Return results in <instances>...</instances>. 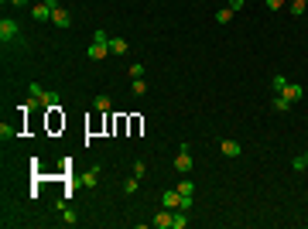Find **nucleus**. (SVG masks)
Returning <instances> with one entry per match:
<instances>
[{"instance_id": "nucleus-1", "label": "nucleus", "mask_w": 308, "mask_h": 229, "mask_svg": "<svg viewBox=\"0 0 308 229\" xmlns=\"http://www.w3.org/2000/svg\"><path fill=\"white\" fill-rule=\"evenodd\" d=\"M28 96H31V103H34L38 110H59V106H62V96H59L55 89H41L38 82L28 86Z\"/></svg>"}, {"instance_id": "nucleus-2", "label": "nucleus", "mask_w": 308, "mask_h": 229, "mask_svg": "<svg viewBox=\"0 0 308 229\" xmlns=\"http://www.w3.org/2000/svg\"><path fill=\"white\" fill-rule=\"evenodd\" d=\"M86 55H89V62H103V58L110 55V34H106L103 28H96V31H92V45H89V52H86Z\"/></svg>"}, {"instance_id": "nucleus-3", "label": "nucleus", "mask_w": 308, "mask_h": 229, "mask_svg": "<svg viewBox=\"0 0 308 229\" xmlns=\"http://www.w3.org/2000/svg\"><path fill=\"white\" fill-rule=\"evenodd\" d=\"M17 38H21L17 21H14V17H3V21H0V41H3V45H14Z\"/></svg>"}, {"instance_id": "nucleus-4", "label": "nucleus", "mask_w": 308, "mask_h": 229, "mask_svg": "<svg viewBox=\"0 0 308 229\" xmlns=\"http://www.w3.org/2000/svg\"><path fill=\"white\" fill-rule=\"evenodd\" d=\"M178 174H188L192 168H195V161H192V147L188 144H182V151H178V157H175V164H171Z\"/></svg>"}, {"instance_id": "nucleus-5", "label": "nucleus", "mask_w": 308, "mask_h": 229, "mask_svg": "<svg viewBox=\"0 0 308 229\" xmlns=\"http://www.w3.org/2000/svg\"><path fill=\"white\" fill-rule=\"evenodd\" d=\"M52 10H55V0H38L31 7V17L34 21H52Z\"/></svg>"}, {"instance_id": "nucleus-6", "label": "nucleus", "mask_w": 308, "mask_h": 229, "mask_svg": "<svg viewBox=\"0 0 308 229\" xmlns=\"http://www.w3.org/2000/svg\"><path fill=\"white\" fill-rule=\"evenodd\" d=\"M219 154H223V157H240V154H243V144L233 141V137H223V141H219Z\"/></svg>"}, {"instance_id": "nucleus-7", "label": "nucleus", "mask_w": 308, "mask_h": 229, "mask_svg": "<svg viewBox=\"0 0 308 229\" xmlns=\"http://www.w3.org/2000/svg\"><path fill=\"white\" fill-rule=\"evenodd\" d=\"M277 96H284V99H288V103H291V106H295V103H298V99H302V96H305V89H302V86H298V82H288V86H284V89H281V92H277Z\"/></svg>"}, {"instance_id": "nucleus-8", "label": "nucleus", "mask_w": 308, "mask_h": 229, "mask_svg": "<svg viewBox=\"0 0 308 229\" xmlns=\"http://www.w3.org/2000/svg\"><path fill=\"white\" fill-rule=\"evenodd\" d=\"M161 205H164V209H182V192H178V188L161 192Z\"/></svg>"}, {"instance_id": "nucleus-9", "label": "nucleus", "mask_w": 308, "mask_h": 229, "mask_svg": "<svg viewBox=\"0 0 308 229\" xmlns=\"http://www.w3.org/2000/svg\"><path fill=\"white\" fill-rule=\"evenodd\" d=\"M171 216H175V209H164L161 205V212L151 219V226H157V229H171Z\"/></svg>"}, {"instance_id": "nucleus-10", "label": "nucleus", "mask_w": 308, "mask_h": 229, "mask_svg": "<svg viewBox=\"0 0 308 229\" xmlns=\"http://www.w3.org/2000/svg\"><path fill=\"white\" fill-rule=\"evenodd\" d=\"M52 24H55V28H69V24H72V17H69V10L55 3V10H52Z\"/></svg>"}, {"instance_id": "nucleus-11", "label": "nucleus", "mask_w": 308, "mask_h": 229, "mask_svg": "<svg viewBox=\"0 0 308 229\" xmlns=\"http://www.w3.org/2000/svg\"><path fill=\"white\" fill-rule=\"evenodd\" d=\"M110 106H113V103H110V96H106V92H99V96L92 99V110H96V113H110Z\"/></svg>"}, {"instance_id": "nucleus-12", "label": "nucleus", "mask_w": 308, "mask_h": 229, "mask_svg": "<svg viewBox=\"0 0 308 229\" xmlns=\"http://www.w3.org/2000/svg\"><path fill=\"white\" fill-rule=\"evenodd\" d=\"M188 226V212L185 209H175V216H171V229H185Z\"/></svg>"}, {"instance_id": "nucleus-13", "label": "nucleus", "mask_w": 308, "mask_h": 229, "mask_svg": "<svg viewBox=\"0 0 308 229\" xmlns=\"http://www.w3.org/2000/svg\"><path fill=\"white\" fill-rule=\"evenodd\" d=\"M127 48H130V45H127L123 38H110V55H127Z\"/></svg>"}, {"instance_id": "nucleus-14", "label": "nucleus", "mask_w": 308, "mask_h": 229, "mask_svg": "<svg viewBox=\"0 0 308 229\" xmlns=\"http://www.w3.org/2000/svg\"><path fill=\"white\" fill-rule=\"evenodd\" d=\"M96 181H99V168H89V171L82 174V185H86V188H96Z\"/></svg>"}, {"instance_id": "nucleus-15", "label": "nucleus", "mask_w": 308, "mask_h": 229, "mask_svg": "<svg viewBox=\"0 0 308 229\" xmlns=\"http://www.w3.org/2000/svg\"><path fill=\"white\" fill-rule=\"evenodd\" d=\"M288 10H291V17H302V14L308 10V0H291V3H288Z\"/></svg>"}, {"instance_id": "nucleus-16", "label": "nucleus", "mask_w": 308, "mask_h": 229, "mask_svg": "<svg viewBox=\"0 0 308 229\" xmlns=\"http://www.w3.org/2000/svg\"><path fill=\"white\" fill-rule=\"evenodd\" d=\"M271 110H277V113H288V110H291V103H288L284 96H277V92H274V103H271Z\"/></svg>"}, {"instance_id": "nucleus-17", "label": "nucleus", "mask_w": 308, "mask_h": 229, "mask_svg": "<svg viewBox=\"0 0 308 229\" xmlns=\"http://www.w3.org/2000/svg\"><path fill=\"white\" fill-rule=\"evenodd\" d=\"M178 192H182L185 199H192V192H195V181H192V178L185 174V178H182V185H178Z\"/></svg>"}, {"instance_id": "nucleus-18", "label": "nucleus", "mask_w": 308, "mask_h": 229, "mask_svg": "<svg viewBox=\"0 0 308 229\" xmlns=\"http://www.w3.org/2000/svg\"><path fill=\"white\" fill-rule=\"evenodd\" d=\"M130 92H134V96H144V92H148V82H144V79H134V82H130Z\"/></svg>"}, {"instance_id": "nucleus-19", "label": "nucleus", "mask_w": 308, "mask_h": 229, "mask_svg": "<svg viewBox=\"0 0 308 229\" xmlns=\"http://www.w3.org/2000/svg\"><path fill=\"white\" fill-rule=\"evenodd\" d=\"M14 134H17V127H10V123H0V137H3V141H14Z\"/></svg>"}, {"instance_id": "nucleus-20", "label": "nucleus", "mask_w": 308, "mask_h": 229, "mask_svg": "<svg viewBox=\"0 0 308 229\" xmlns=\"http://www.w3.org/2000/svg\"><path fill=\"white\" fill-rule=\"evenodd\" d=\"M137 185H141V178H134V174H130V178L123 181V192H127V195H134V192H137Z\"/></svg>"}, {"instance_id": "nucleus-21", "label": "nucleus", "mask_w": 308, "mask_h": 229, "mask_svg": "<svg viewBox=\"0 0 308 229\" xmlns=\"http://www.w3.org/2000/svg\"><path fill=\"white\" fill-rule=\"evenodd\" d=\"M291 168H295V171H305V168H308L305 154H295V157H291Z\"/></svg>"}, {"instance_id": "nucleus-22", "label": "nucleus", "mask_w": 308, "mask_h": 229, "mask_svg": "<svg viewBox=\"0 0 308 229\" xmlns=\"http://www.w3.org/2000/svg\"><path fill=\"white\" fill-rule=\"evenodd\" d=\"M62 223H65V226H76V223H79V216L72 212V209H62Z\"/></svg>"}, {"instance_id": "nucleus-23", "label": "nucleus", "mask_w": 308, "mask_h": 229, "mask_svg": "<svg viewBox=\"0 0 308 229\" xmlns=\"http://www.w3.org/2000/svg\"><path fill=\"white\" fill-rule=\"evenodd\" d=\"M216 21H219V24H230V21H233V10H230V7L216 10Z\"/></svg>"}, {"instance_id": "nucleus-24", "label": "nucleus", "mask_w": 308, "mask_h": 229, "mask_svg": "<svg viewBox=\"0 0 308 229\" xmlns=\"http://www.w3.org/2000/svg\"><path fill=\"white\" fill-rule=\"evenodd\" d=\"M127 76H130V79H144V65H141V62H134V65L127 69Z\"/></svg>"}, {"instance_id": "nucleus-25", "label": "nucleus", "mask_w": 308, "mask_h": 229, "mask_svg": "<svg viewBox=\"0 0 308 229\" xmlns=\"http://www.w3.org/2000/svg\"><path fill=\"white\" fill-rule=\"evenodd\" d=\"M148 174V164L144 161H134V178H144Z\"/></svg>"}, {"instance_id": "nucleus-26", "label": "nucleus", "mask_w": 308, "mask_h": 229, "mask_svg": "<svg viewBox=\"0 0 308 229\" xmlns=\"http://www.w3.org/2000/svg\"><path fill=\"white\" fill-rule=\"evenodd\" d=\"M271 86H274V92H281V89L288 86V79H284V76H274V79H271Z\"/></svg>"}, {"instance_id": "nucleus-27", "label": "nucleus", "mask_w": 308, "mask_h": 229, "mask_svg": "<svg viewBox=\"0 0 308 229\" xmlns=\"http://www.w3.org/2000/svg\"><path fill=\"white\" fill-rule=\"evenodd\" d=\"M281 3H284V0H264V7H267V10H281Z\"/></svg>"}, {"instance_id": "nucleus-28", "label": "nucleus", "mask_w": 308, "mask_h": 229, "mask_svg": "<svg viewBox=\"0 0 308 229\" xmlns=\"http://www.w3.org/2000/svg\"><path fill=\"white\" fill-rule=\"evenodd\" d=\"M243 3H246V0H230V10H233V14H236V10H243Z\"/></svg>"}, {"instance_id": "nucleus-29", "label": "nucleus", "mask_w": 308, "mask_h": 229, "mask_svg": "<svg viewBox=\"0 0 308 229\" xmlns=\"http://www.w3.org/2000/svg\"><path fill=\"white\" fill-rule=\"evenodd\" d=\"M10 7H28V0H10Z\"/></svg>"}, {"instance_id": "nucleus-30", "label": "nucleus", "mask_w": 308, "mask_h": 229, "mask_svg": "<svg viewBox=\"0 0 308 229\" xmlns=\"http://www.w3.org/2000/svg\"><path fill=\"white\" fill-rule=\"evenodd\" d=\"M305 161H308V151H305Z\"/></svg>"}]
</instances>
